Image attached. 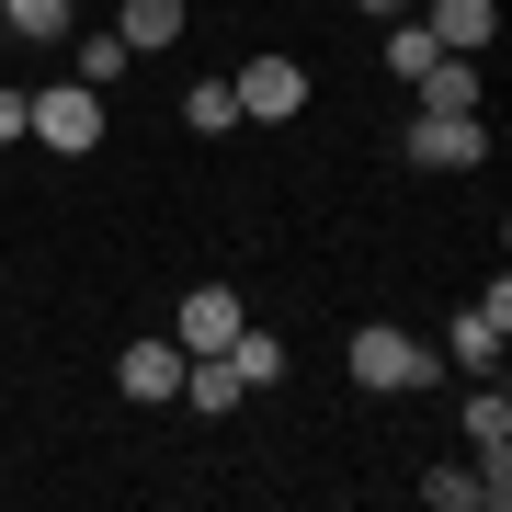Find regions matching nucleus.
I'll return each instance as SVG.
<instances>
[{"label":"nucleus","instance_id":"nucleus-14","mask_svg":"<svg viewBox=\"0 0 512 512\" xmlns=\"http://www.w3.org/2000/svg\"><path fill=\"white\" fill-rule=\"evenodd\" d=\"M228 365H239V387H274V376H285V342H274V330H251V319H239Z\"/></svg>","mask_w":512,"mask_h":512},{"label":"nucleus","instance_id":"nucleus-17","mask_svg":"<svg viewBox=\"0 0 512 512\" xmlns=\"http://www.w3.org/2000/svg\"><path fill=\"white\" fill-rule=\"evenodd\" d=\"M433 57H444V46L421 35V23H387V69H399V80H421V69H433Z\"/></svg>","mask_w":512,"mask_h":512},{"label":"nucleus","instance_id":"nucleus-19","mask_svg":"<svg viewBox=\"0 0 512 512\" xmlns=\"http://www.w3.org/2000/svg\"><path fill=\"white\" fill-rule=\"evenodd\" d=\"M365 12H410V0H365Z\"/></svg>","mask_w":512,"mask_h":512},{"label":"nucleus","instance_id":"nucleus-7","mask_svg":"<svg viewBox=\"0 0 512 512\" xmlns=\"http://www.w3.org/2000/svg\"><path fill=\"white\" fill-rule=\"evenodd\" d=\"M183 365H194V353L171 342V330H148V342H126V365H114V387H126L137 410H148V399H183Z\"/></svg>","mask_w":512,"mask_h":512},{"label":"nucleus","instance_id":"nucleus-11","mask_svg":"<svg viewBox=\"0 0 512 512\" xmlns=\"http://www.w3.org/2000/svg\"><path fill=\"white\" fill-rule=\"evenodd\" d=\"M126 57H160V46H183V0H126Z\"/></svg>","mask_w":512,"mask_h":512},{"label":"nucleus","instance_id":"nucleus-13","mask_svg":"<svg viewBox=\"0 0 512 512\" xmlns=\"http://www.w3.org/2000/svg\"><path fill=\"white\" fill-rule=\"evenodd\" d=\"M467 444L478 456H512V399L501 387H467Z\"/></svg>","mask_w":512,"mask_h":512},{"label":"nucleus","instance_id":"nucleus-16","mask_svg":"<svg viewBox=\"0 0 512 512\" xmlns=\"http://www.w3.org/2000/svg\"><path fill=\"white\" fill-rule=\"evenodd\" d=\"M69 80H92V92H114L126 80V35H80V69Z\"/></svg>","mask_w":512,"mask_h":512},{"label":"nucleus","instance_id":"nucleus-5","mask_svg":"<svg viewBox=\"0 0 512 512\" xmlns=\"http://www.w3.org/2000/svg\"><path fill=\"white\" fill-rule=\"evenodd\" d=\"M501 342H512V285L467 296V308H456V342H444V353H456L467 376H501Z\"/></svg>","mask_w":512,"mask_h":512},{"label":"nucleus","instance_id":"nucleus-2","mask_svg":"<svg viewBox=\"0 0 512 512\" xmlns=\"http://www.w3.org/2000/svg\"><path fill=\"white\" fill-rule=\"evenodd\" d=\"M342 365H353V387H376V399H399V387H433V353H421L410 330H387V319L353 330V353H342Z\"/></svg>","mask_w":512,"mask_h":512},{"label":"nucleus","instance_id":"nucleus-8","mask_svg":"<svg viewBox=\"0 0 512 512\" xmlns=\"http://www.w3.org/2000/svg\"><path fill=\"white\" fill-rule=\"evenodd\" d=\"M421 35H433L444 57H490L501 12H490V0H433V12H421Z\"/></svg>","mask_w":512,"mask_h":512},{"label":"nucleus","instance_id":"nucleus-18","mask_svg":"<svg viewBox=\"0 0 512 512\" xmlns=\"http://www.w3.org/2000/svg\"><path fill=\"white\" fill-rule=\"evenodd\" d=\"M12 137H23V92L0 80V148H12Z\"/></svg>","mask_w":512,"mask_h":512},{"label":"nucleus","instance_id":"nucleus-3","mask_svg":"<svg viewBox=\"0 0 512 512\" xmlns=\"http://www.w3.org/2000/svg\"><path fill=\"white\" fill-rule=\"evenodd\" d=\"M410 171H478L490 160V126H478V114H410Z\"/></svg>","mask_w":512,"mask_h":512},{"label":"nucleus","instance_id":"nucleus-15","mask_svg":"<svg viewBox=\"0 0 512 512\" xmlns=\"http://www.w3.org/2000/svg\"><path fill=\"white\" fill-rule=\"evenodd\" d=\"M183 126L194 137H228L239 126V92H228V80H194V92H183Z\"/></svg>","mask_w":512,"mask_h":512},{"label":"nucleus","instance_id":"nucleus-4","mask_svg":"<svg viewBox=\"0 0 512 512\" xmlns=\"http://www.w3.org/2000/svg\"><path fill=\"white\" fill-rule=\"evenodd\" d=\"M228 92H239V126H285V114H308V69L296 57H251Z\"/></svg>","mask_w":512,"mask_h":512},{"label":"nucleus","instance_id":"nucleus-9","mask_svg":"<svg viewBox=\"0 0 512 512\" xmlns=\"http://www.w3.org/2000/svg\"><path fill=\"white\" fill-rule=\"evenodd\" d=\"M410 92H421V114H478V57H433Z\"/></svg>","mask_w":512,"mask_h":512},{"label":"nucleus","instance_id":"nucleus-12","mask_svg":"<svg viewBox=\"0 0 512 512\" xmlns=\"http://www.w3.org/2000/svg\"><path fill=\"white\" fill-rule=\"evenodd\" d=\"M0 35H35V46H57V35H80V0H0Z\"/></svg>","mask_w":512,"mask_h":512},{"label":"nucleus","instance_id":"nucleus-1","mask_svg":"<svg viewBox=\"0 0 512 512\" xmlns=\"http://www.w3.org/2000/svg\"><path fill=\"white\" fill-rule=\"evenodd\" d=\"M23 137L57 148V160H92V148H103V92H92V80H46V92H23Z\"/></svg>","mask_w":512,"mask_h":512},{"label":"nucleus","instance_id":"nucleus-10","mask_svg":"<svg viewBox=\"0 0 512 512\" xmlns=\"http://www.w3.org/2000/svg\"><path fill=\"white\" fill-rule=\"evenodd\" d=\"M183 399H194L205 421H228L239 399H251V387H239V365H228V353H194V365H183Z\"/></svg>","mask_w":512,"mask_h":512},{"label":"nucleus","instance_id":"nucleus-6","mask_svg":"<svg viewBox=\"0 0 512 512\" xmlns=\"http://www.w3.org/2000/svg\"><path fill=\"white\" fill-rule=\"evenodd\" d=\"M239 319H251V308H239L228 285H194V296H171V342H183V353H228V342H239Z\"/></svg>","mask_w":512,"mask_h":512}]
</instances>
